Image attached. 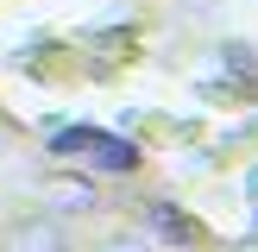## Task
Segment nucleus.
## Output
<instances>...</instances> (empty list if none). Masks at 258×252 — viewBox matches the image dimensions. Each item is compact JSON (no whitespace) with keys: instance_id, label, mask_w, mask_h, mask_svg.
<instances>
[{"instance_id":"nucleus-6","label":"nucleus","mask_w":258,"mask_h":252,"mask_svg":"<svg viewBox=\"0 0 258 252\" xmlns=\"http://www.w3.org/2000/svg\"><path fill=\"white\" fill-rule=\"evenodd\" d=\"M227 63H233V70L246 76V70H258V50H246V44H227Z\"/></svg>"},{"instance_id":"nucleus-5","label":"nucleus","mask_w":258,"mask_h":252,"mask_svg":"<svg viewBox=\"0 0 258 252\" xmlns=\"http://www.w3.org/2000/svg\"><path fill=\"white\" fill-rule=\"evenodd\" d=\"M82 145H88V126H70V133L50 139V151H82Z\"/></svg>"},{"instance_id":"nucleus-4","label":"nucleus","mask_w":258,"mask_h":252,"mask_svg":"<svg viewBox=\"0 0 258 252\" xmlns=\"http://www.w3.org/2000/svg\"><path fill=\"white\" fill-rule=\"evenodd\" d=\"M145 227H151V233H164V239H176V246H189V239H196V227H189L170 202H151V208H145Z\"/></svg>"},{"instance_id":"nucleus-3","label":"nucleus","mask_w":258,"mask_h":252,"mask_svg":"<svg viewBox=\"0 0 258 252\" xmlns=\"http://www.w3.org/2000/svg\"><path fill=\"white\" fill-rule=\"evenodd\" d=\"M88 158H95V170H107V176H126L139 164V151L126 145V139H113V133H88Z\"/></svg>"},{"instance_id":"nucleus-1","label":"nucleus","mask_w":258,"mask_h":252,"mask_svg":"<svg viewBox=\"0 0 258 252\" xmlns=\"http://www.w3.org/2000/svg\"><path fill=\"white\" fill-rule=\"evenodd\" d=\"M7 252H70V233H63L57 221L38 214V221H19V227L7 233Z\"/></svg>"},{"instance_id":"nucleus-7","label":"nucleus","mask_w":258,"mask_h":252,"mask_svg":"<svg viewBox=\"0 0 258 252\" xmlns=\"http://www.w3.org/2000/svg\"><path fill=\"white\" fill-rule=\"evenodd\" d=\"M101 252H151V246H145V239H107Z\"/></svg>"},{"instance_id":"nucleus-2","label":"nucleus","mask_w":258,"mask_h":252,"mask_svg":"<svg viewBox=\"0 0 258 252\" xmlns=\"http://www.w3.org/2000/svg\"><path fill=\"white\" fill-rule=\"evenodd\" d=\"M44 202L63 208V214H88V208H95V183H88V176H50Z\"/></svg>"}]
</instances>
